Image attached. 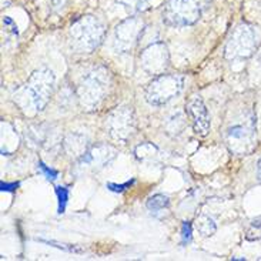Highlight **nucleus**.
Listing matches in <instances>:
<instances>
[{
  "label": "nucleus",
  "mask_w": 261,
  "mask_h": 261,
  "mask_svg": "<svg viewBox=\"0 0 261 261\" xmlns=\"http://www.w3.org/2000/svg\"><path fill=\"white\" fill-rule=\"evenodd\" d=\"M56 79L49 69H40L33 71L26 85L21 86L14 100L26 113H40L47 106L55 92Z\"/></svg>",
  "instance_id": "f257e3e1"
},
{
  "label": "nucleus",
  "mask_w": 261,
  "mask_h": 261,
  "mask_svg": "<svg viewBox=\"0 0 261 261\" xmlns=\"http://www.w3.org/2000/svg\"><path fill=\"white\" fill-rule=\"evenodd\" d=\"M112 87V77L106 67L97 66L86 71L76 87L77 99L85 110H96L105 101Z\"/></svg>",
  "instance_id": "f03ea898"
},
{
  "label": "nucleus",
  "mask_w": 261,
  "mask_h": 261,
  "mask_svg": "<svg viewBox=\"0 0 261 261\" xmlns=\"http://www.w3.org/2000/svg\"><path fill=\"white\" fill-rule=\"evenodd\" d=\"M105 26L94 16H83L70 28V47L76 53H92L100 46L105 37Z\"/></svg>",
  "instance_id": "7ed1b4c3"
},
{
  "label": "nucleus",
  "mask_w": 261,
  "mask_h": 261,
  "mask_svg": "<svg viewBox=\"0 0 261 261\" xmlns=\"http://www.w3.org/2000/svg\"><path fill=\"white\" fill-rule=\"evenodd\" d=\"M226 143L234 154L246 155L253 153L257 146L254 114H244L239 121L231 123L226 130Z\"/></svg>",
  "instance_id": "20e7f679"
},
{
  "label": "nucleus",
  "mask_w": 261,
  "mask_h": 261,
  "mask_svg": "<svg viewBox=\"0 0 261 261\" xmlns=\"http://www.w3.org/2000/svg\"><path fill=\"white\" fill-rule=\"evenodd\" d=\"M207 0H167L163 7V21L171 28L191 26L201 17Z\"/></svg>",
  "instance_id": "39448f33"
},
{
  "label": "nucleus",
  "mask_w": 261,
  "mask_h": 261,
  "mask_svg": "<svg viewBox=\"0 0 261 261\" xmlns=\"http://www.w3.org/2000/svg\"><path fill=\"white\" fill-rule=\"evenodd\" d=\"M183 85L180 74H159L146 87V100L151 106H164L183 92Z\"/></svg>",
  "instance_id": "423d86ee"
},
{
  "label": "nucleus",
  "mask_w": 261,
  "mask_h": 261,
  "mask_svg": "<svg viewBox=\"0 0 261 261\" xmlns=\"http://www.w3.org/2000/svg\"><path fill=\"white\" fill-rule=\"evenodd\" d=\"M257 46V36L254 29L248 24H240L234 29L226 44L224 55L228 60L247 59L254 53Z\"/></svg>",
  "instance_id": "0eeeda50"
},
{
  "label": "nucleus",
  "mask_w": 261,
  "mask_h": 261,
  "mask_svg": "<svg viewBox=\"0 0 261 261\" xmlns=\"http://www.w3.org/2000/svg\"><path fill=\"white\" fill-rule=\"evenodd\" d=\"M117 154L116 148L109 144L92 146L74 164V174L83 176L87 173H94L105 169Z\"/></svg>",
  "instance_id": "6e6552de"
},
{
  "label": "nucleus",
  "mask_w": 261,
  "mask_h": 261,
  "mask_svg": "<svg viewBox=\"0 0 261 261\" xmlns=\"http://www.w3.org/2000/svg\"><path fill=\"white\" fill-rule=\"evenodd\" d=\"M106 127L113 140L126 143L136 130L133 109L128 106H120L114 109L113 112H110L107 116Z\"/></svg>",
  "instance_id": "1a4fd4ad"
},
{
  "label": "nucleus",
  "mask_w": 261,
  "mask_h": 261,
  "mask_svg": "<svg viewBox=\"0 0 261 261\" xmlns=\"http://www.w3.org/2000/svg\"><path fill=\"white\" fill-rule=\"evenodd\" d=\"M144 30V24L139 17H130L121 21L114 30L113 47L117 53H126L139 43Z\"/></svg>",
  "instance_id": "9d476101"
},
{
  "label": "nucleus",
  "mask_w": 261,
  "mask_h": 261,
  "mask_svg": "<svg viewBox=\"0 0 261 261\" xmlns=\"http://www.w3.org/2000/svg\"><path fill=\"white\" fill-rule=\"evenodd\" d=\"M140 63L143 70L151 74L159 76L163 74L166 69L169 67L170 55L167 46L162 42L151 43L146 49L141 51Z\"/></svg>",
  "instance_id": "9b49d317"
},
{
  "label": "nucleus",
  "mask_w": 261,
  "mask_h": 261,
  "mask_svg": "<svg viewBox=\"0 0 261 261\" xmlns=\"http://www.w3.org/2000/svg\"><path fill=\"white\" fill-rule=\"evenodd\" d=\"M186 112L190 116L194 133L198 136H205L208 133L210 117H208V112H207V107L203 103V100L198 96H193L186 106Z\"/></svg>",
  "instance_id": "f8f14e48"
},
{
  "label": "nucleus",
  "mask_w": 261,
  "mask_h": 261,
  "mask_svg": "<svg viewBox=\"0 0 261 261\" xmlns=\"http://www.w3.org/2000/svg\"><path fill=\"white\" fill-rule=\"evenodd\" d=\"M63 148L69 155L74 157V159H80L90 148V146H89V140L86 136L79 133H70L69 136H66V139L63 140Z\"/></svg>",
  "instance_id": "ddd939ff"
},
{
  "label": "nucleus",
  "mask_w": 261,
  "mask_h": 261,
  "mask_svg": "<svg viewBox=\"0 0 261 261\" xmlns=\"http://www.w3.org/2000/svg\"><path fill=\"white\" fill-rule=\"evenodd\" d=\"M194 227H196V230L203 237H210L217 230V226H216L214 220L212 217H208V216H200V217H197Z\"/></svg>",
  "instance_id": "4468645a"
},
{
  "label": "nucleus",
  "mask_w": 261,
  "mask_h": 261,
  "mask_svg": "<svg viewBox=\"0 0 261 261\" xmlns=\"http://www.w3.org/2000/svg\"><path fill=\"white\" fill-rule=\"evenodd\" d=\"M159 148L154 146L153 143H143L140 146H137L134 150L136 157L141 160V162H147V160H153V157L159 155Z\"/></svg>",
  "instance_id": "2eb2a0df"
},
{
  "label": "nucleus",
  "mask_w": 261,
  "mask_h": 261,
  "mask_svg": "<svg viewBox=\"0 0 261 261\" xmlns=\"http://www.w3.org/2000/svg\"><path fill=\"white\" fill-rule=\"evenodd\" d=\"M184 127H186V117H184L183 113H176L174 116H171L169 121L166 123L167 133L173 134V136H177V134L181 133Z\"/></svg>",
  "instance_id": "dca6fc26"
},
{
  "label": "nucleus",
  "mask_w": 261,
  "mask_h": 261,
  "mask_svg": "<svg viewBox=\"0 0 261 261\" xmlns=\"http://www.w3.org/2000/svg\"><path fill=\"white\" fill-rule=\"evenodd\" d=\"M169 204L170 200L167 196H164V194H154V196H151V197L148 198L147 203H146V207H147L148 212L159 213L164 210V208H167Z\"/></svg>",
  "instance_id": "f3484780"
},
{
  "label": "nucleus",
  "mask_w": 261,
  "mask_h": 261,
  "mask_svg": "<svg viewBox=\"0 0 261 261\" xmlns=\"http://www.w3.org/2000/svg\"><path fill=\"white\" fill-rule=\"evenodd\" d=\"M56 196H57V213L59 214H63L66 212V207H67V201H69V196H70V189L69 187H63V186H57L56 189Z\"/></svg>",
  "instance_id": "a211bd4d"
},
{
  "label": "nucleus",
  "mask_w": 261,
  "mask_h": 261,
  "mask_svg": "<svg viewBox=\"0 0 261 261\" xmlns=\"http://www.w3.org/2000/svg\"><path fill=\"white\" fill-rule=\"evenodd\" d=\"M246 240H261V219H255L250 223V226L247 227V231H246Z\"/></svg>",
  "instance_id": "6ab92c4d"
},
{
  "label": "nucleus",
  "mask_w": 261,
  "mask_h": 261,
  "mask_svg": "<svg viewBox=\"0 0 261 261\" xmlns=\"http://www.w3.org/2000/svg\"><path fill=\"white\" fill-rule=\"evenodd\" d=\"M37 169H39V171H40L43 176L46 177L49 181H55L57 177H59V171H57V170L51 169L49 166H46L43 162L37 163Z\"/></svg>",
  "instance_id": "aec40b11"
},
{
  "label": "nucleus",
  "mask_w": 261,
  "mask_h": 261,
  "mask_svg": "<svg viewBox=\"0 0 261 261\" xmlns=\"http://www.w3.org/2000/svg\"><path fill=\"white\" fill-rule=\"evenodd\" d=\"M42 243L50 244V246H55L57 248H62L64 251H69V253H83V248L76 247V246H70V244H63V243H57L53 240H40Z\"/></svg>",
  "instance_id": "412c9836"
},
{
  "label": "nucleus",
  "mask_w": 261,
  "mask_h": 261,
  "mask_svg": "<svg viewBox=\"0 0 261 261\" xmlns=\"http://www.w3.org/2000/svg\"><path fill=\"white\" fill-rule=\"evenodd\" d=\"M193 227L189 221H183L181 224V246H186L191 241V237H193Z\"/></svg>",
  "instance_id": "4be33fe9"
},
{
  "label": "nucleus",
  "mask_w": 261,
  "mask_h": 261,
  "mask_svg": "<svg viewBox=\"0 0 261 261\" xmlns=\"http://www.w3.org/2000/svg\"><path fill=\"white\" fill-rule=\"evenodd\" d=\"M136 183V180L132 178V180H128L126 183L123 184H117V183H107V189L110 191H113V193H123V191H126L127 189H130L133 184Z\"/></svg>",
  "instance_id": "5701e85b"
},
{
  "label": "nucleus",
  "mask_w": 261,
  "mask_h": 261,
  "mask_svg": "<svg viewBox=\"0 0 261 261\" xmlns=\"http://www.w3.org/2000/svg\"><path fill=\"white\" fill-rule=\"evenodd\" d=\"M19 186H20V183H5V181H2L0 183V190L3 191H16L17 189H19Z\"/></svg>",
  "instance_id": "b1692460"
},
{
  "label": "nucleus",
  "mask_w": 261,
  "mask_h": 261,
  "mask_svg": "<svg viewBox=\"0 0 261 261\" xmlns=\"http://www.w3.org/2000/svg\"><path fill=\"white\" fill-rule=\"evenodd\" d=\"M3 24H5V26H10V28H12L10 30L13 32L14 35H19V32H17V28H16L14 21L12 20L10 17H5V19H3Z\"/></svg>",
  "instance_id": "393cba45"
},
{
  "label": "nucleus",
  "mask_w": 261,
  "mask_h": 261,
  "mask_svg": "<svg viewBox=\"0 0 261 261\" xmlns=\"http://www.w3.org/2000/svg\"><path fill=\"white\" fill-rule=\"evenodd\" d=\"M257 177H258V180L261 181V159L258 160V164H257Z\"/></svg>",
  "instance_id": "a878e982"
},
{
  "label": "nucleus",
  "mask_w": 261,
  "mask_h": 261,
  "mask_svg": "<svg viewBox=\"0 0 261 261\" xmlns=\"http://www.w3.org/2000/svg\"><path fill=\"white\" fill-rule=\"evenodd\" d=\"M51 2H53L55 7H60L63 5V0H51Z\"/></svg>",
  "instance_id": "bb28decb"
},
{
  "label": "nucleus",
  "mask_w": 261,
  "mask_h": 261,
  "mask_svg": "<svg viewBox=\"0 0 261 261\" xmlns=\"http://www.w3.org/2000/svg\"><path fill=\"white\" fill-rule=\"evenodd\" d=\"M10 5V0H2V6L3 7H7Z\"/></svg>",
  "instance_id": "cd10ccee"
}]
</instances>
